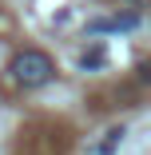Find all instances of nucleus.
Listing matches in <instances>:
<instances>
[{
  "instance_id": "1",
  "label": "nucleus",
  "mask_w": 151,
  "mask_h": 155,
  "mask_svg": "<svg viewBox=\"0 0 151 155\" xmlns=\"http://www.w3.org/2000/svg\"><path fill=\"white\" fill-rule=\"evenodd\" d=\"M12 80L20 87H44L52 76H56V64H52V56L40 52V48H24L16 60H12Z\"/></svg>"
},
{
  "instance_id": "2",
  "label": "nucleus",
  "mask_w": 151,
  "mask_h": 155,
  "mask_svg": "<svg viewBox=\"0 0 151 155\" xmlns=\"http://www.w3.org/2000/svg\"><path fill=\"white\" fill-rule=\"evenodd\" d=\"M139 80H143V84H151V64H143V68H139Z\"/></svg>"
}]
</instances>
